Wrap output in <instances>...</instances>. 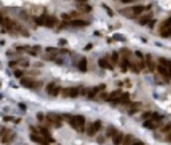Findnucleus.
<instances>
[{
  "mask_svg": "<svg viewBox=\"0 0 171 145\" xmlns=\"http://www.w3.org/2000/svg\"><path fill=\"white\" fill-rule=\"evenodd\" d=\"M70 124L74 129L79 130L80 133H84L86 132V118L82 114H74V116H71Z\"/></svg>",
  "mask_w": 171,
  "mask_h": 145,
  "instance_id": "1",
  "label": "nucleus"
},
{
  "mask_svg": "<svg viewBox=\"0 0 171 145\" xmlns=\"http://www.w3.org/2000/svg\"><path fill=\"white\" fill-rule=\"evenodd\" d=\"M45 123L48 127H55V128H60L63 125V118L56 113H48L45 116Z\"/></svg>",
  "mask_w": 171,
  "mask_h": 145,
  "instance_id": "2",
  "label": "nucleus"
},
{
  "mask_svg": "<svg viewBox=\"0 0 171 145\" xmlns=\"http://www.w3.org/2000/svg\"><path fill=\"white\" fill-rule=\"evenodd\" d=\"M100 127H102V121L100 120H96V121H94V123H91V124L87 125L86 133H87L88 136H95V134L100 130Z\"/></svg>",
  "mask_w": 171,
  "mask_h": 145,
  "instance_id": "3",
  "label": "nucleus"
},
{
  "mask_svg": "<svg viewBox=\"0 0 171 145\" xmlns=\"http://www.w3.org/2000/svg\"><path fill=\"white\" fill-rule=\"evenodd\" d=\"M15 138H16V132H14V130L9 129L7 133L3 136V138H1V144H4V145H11L12 143H14Z\"/></svg>",
  "mask_w": 171,
  "mask_h": 145,
  "instance_id": "4",
  "label": "nucleus"
},
{
  "mask_svg": "<svg viewBox=\"0 0 171 145\" xmlns=\"http://www.w3.org/2000/svg\"><path fill=\"white\" fill-rule=\"evenodd\" d=\"M20 84L25 88H29V89H35V88L39 87V83H36L35 80H32V79H25V77H21Z\"/></svg>",
  "mask_w": 171,
  "mask_h": 145,
  "instance_id": "5",
  "label": "nucleus"
},
{
  "mask_svg": "<svg viewBox=\"0 0 171 145\" xmlns=\"http://www.w3.org/2000/svg\"><path fill=\"white\" fill-rule=\"evenodd\" d=\"M39 134L43 137V138H45L47 141H54V138H52L51 136V133H50V130L47 129V128H44V127H39Z\"/></svg>",
  "mask_w": 171,
  "mask_h": 145,
  "instance_id": "6",
  "label": "nucleus"
},
{
  "mask_svg": "<svg viewBox=\"0 0 171 145\" xmlns=\"http://www.w3.org/2000/svg\"><path fill=\"white\" fill-rule=\"evenodd\" d=\"M56 24H58L56 16H47V19H45V23H44L45 27H47V28H54Z\"/></svg>",
  "mask_w": 171,
  "mask_h": 145,
  "instance_id": "7",
  "label": "nucleus"
},
{
  "mask_svg": "<svg viewBox=\"0 0 171 145\" xmlns=\"http://www.w3.org/2000/svg\"><path fill=\"white\" fill-rule=\"evenodd\" d=\"M31 140L34 141V143H38V144H42V145H48V141L45 140V138H43L40 134L31 133Z\"/></svg>",
  "mask_w": 171,
  "mask_h": 145,
  "instance_id": "8",
  "label": "nucleus"
},
{
  "mask_svg": "<svg viewBox=\"0 0 171 145\" xmlns=\"http://www.w3.org/2000/svg\"><path fill=\"white\" fill-rule=\"evenodd\" d=\"M144 61H146V67H147V69H149L150 72H154L155 67H154L152 56H151V55H146V59H144Z\"/></svg>",
  "mask_w": 171,
  "mask_h": 145,
  "instance_id": "9",
  "label": "nucleus"
},
{
  "mask_svg": "<svg viewBox=\"0 0 171 145\" xmlns=\"http://www.w3.org/2000/svg\"><path fill=\"white\" fill-rule=\"evenodd\" d=\"M104 88H106V87L102 84V85H98V87L92 88V89H90V92H88V98H94L98 95V92H99L100 89H104Z\"/></svg>",
  "mask_w": 171,
  "mask_h": 145,
  "instance_id": "10",
  "label": "nucleus"
},
{
  "mask_svg": "<svg viewBox=\"0 0 171 145\" xmlns=\"http://www.w3.org/2000/svg\"><path fill=\"white\" fill-rule=\"evenodd\" d=\"M156 69H158V72H159V73L162 75L164 79H166L167 83H169V81H170V77H169V72H167V68H166V67H163V65H158Z\"/></svg>",
  "mask_w": 171,
  "mask_h": 145,
  "instance_id": "11",
  "label": "nucleus"
},
{
  "mask_svg": "<svg viewBox=\"0 0 171 145\" xmlns=\"http://www.w3.org/2000/svg\"><path fill=\"white\" fill-rule=\"evenodd\" d=\"M123 137H124V133H122V132H118V133L112 137V143H114V145H122Z\"/></svg>",
  "mask_w": 171,
  "mask_h": 145,
  "instance_id": "12",
  "label": "nucleus"
},
{
  "mask_svg": "<svg viewBox=\"0 0 171 145\" xmlns=\"http://www.w3.org/2000/svg\"><path fill=\"white\" fill-rule=\"evenodd\" d=\"M70 24H71V25H74V27H87V25H88V21L78 19V20H71V21H70Z\"/></svg>",
  "mask_w": 171,
  "mask_h": 145,
  "instance_id": "13",
  "label": "nucleus"
},
{
  "mask_svg": "<svg viewBox=\"0 0 171 145\" xmlns=\"http://www.w3.org/2000/svg\"><path fill=\"white\" fill-rule=\"evenodd\" d=\"M98 64H99V67H100V68H103V69H110V71H112V67H111V65L108 64L107 59H99Z\"/></svg>",
  "mask_w": 171,
  "mask_h": 145,
  "instance_id": "14",
  "label": "nucleus"
},
{
  "mask_svg": "<svg viewBox=\"0 0 171 145\" xmlns=\"http://www.w3.org/2000/svg\"><path fill=\"white\" fill-rule=\"evenodd\" d=\"M116 133H118L116 128L112 127V125H108L107 129H106V136H107V137H114Z\"/></svg>",
  "mask_w": 171,
  "mask_h": 145,
  "instance_id": "15",
  "label": "nucleus"
},
{
  "mask_svg": "<svg viewBox=\"0 0 171 145\" xmlns=\"http://www.w3.org/2000/svg\"><path fill=\"white\" fill-rule=\"evenodd\" d=\"M119 65H120V71L126 72L128 69V59L127 57H122V60L119 61Z\"/></svg>",
  "mask_w": 171,
  "mask_h": 145,
  "instance_id": "16",
  "label": "nucleus"
},
{
  "mask_svg": "<svg viewBox=\"0 0 171 145\" xmlns=\"http://www.w3.org/2000/svg\"><path fill=\"white\" fill-rule=\"evenodd\" d=\"M169 28H171V17H169L167 20H164L162 23V25H160V33L164 32L166 29H169Z\"/></svg>",
  "mask_w": 171,
  "mask_h": 145,
  "instance_id": "17",
  "label": "nucleus"
},
{
  "mask_svg": "<svg viewBox=\"0 0 171 145\" xmlns=\"http://www.w3.org/2000/svg\"><path fill=\"white\" fill-rule=\"evenodd\" d=\"M131 11H132L134 16L140 15V14H142V12L144 11V5H134V7L131 8Z\"/></svg>",
  "mask_w": 171,
  "mask_h": 145,
  "instance_id": "18",
  "label": "nucleus"
},
{
  "mask_svg": "<svg viewBox=\"0 0 171 145\" xmlns=\"http://www.w3.org/2000/svg\"><path fill=\"white\" fill-rule=\"evenodd\" d=\"M79 69L82 72H87V59L86 57L80 59V61H79Z\"/></svg>",
  "mask_w": 171,
  "mask_h": 145,
  "instance_id": "19",
  "label": "nucleus"
},
{
  "mask_svg": "<svg viewBox=\"0 0 171 145\" xmlns=\"http://www.w3.org/2000/svg\"><path fill=\"white\" fill-rule=\"evenodd\" d=\"M134 137H132V134H126V136L123 137V141H122V145H131L134 143Z\"/></svg>",
  "mask_w": 171,
  "mask_h": 145,
  "instance_id": "20",
  "label": "nucleus"
},
{
  "mask_svg": "<svg viewBox=\"0 0 171 145\" xmlns=\"http://www.w3.org/2000/svg\"><path fill=\"white\" fill-rule=\"evenodd\" d=\"M45 19H47V15H42V16H39V17H36L35 21H36V24H38V25H44Z\"/></svg>",
  "mask_w": 171,
  "mask_h": 145,
  "instance_id": "21",
  "label": "nucleus"
},
{
  "mask_svg": "<svg viewBox=\"0 0 171 145\" xmlns=\"http://www.w3.org/2000/svg\"><path fill=\"white\" fill-rule=\"evenodd\" d=\"M80 93V88H70V97H78Z\"/></svg>",
  "mask_w": 171,
  "mask_h": 145,
  "instance_id": "22",
  "label": "nucleus"
},
{
  "mask_svg": "<svg viewBox=\"0 0 171 145\" xmlns=\"http://www.w3.org/2000/svg\"><path fill=\"white\" fill-rule=\"evenodd\" d=\"M159 124H152V121H144L143 123V127L144 128H149V129H154V128H156Z\"/></svg>",
  "mask_w": 171,
  "mask_h": 145,
  "instance_id": "23",
  "label": "nucleus"
},
{
  "mask_svg": "<svg viewBox=\"0 0 171 145\" xmlns=\"http://www.w3.org/2000/svg\"><path fill=\"white\" fill-rule=\"evenodd\" d=\"M128 67L131 68V71H132V72H135V73H139V72H140L139 67H138L135 63H130V61H128Z\"/></svg>",
  "mask_w": 171,
  "mask_h": 145,
  "instance_id": "24",
  "label": "nucleus"
},
{
  "mask_svg": "<svg viewBox=\"0 0 171 145\" xmlns=\"http://www.w3.org/2000/svg\"><path fill=\"white\" fill-rule=\"evenodd\" d=\"M78 8L80 9V11H83V12H90L91 9H92V8H91V5H87V4H79Z\"/></svg>",
  "mask_w": 171,
  "mask_h": 145,
  "instance_id": "25",
  "label": "nucleus"
},
{
  "mask_svg": "<svg viewBox=\"0 0 171 145\" xmlns=\"http://www.w3.org/2000/svg\"><path fill=\"white\" fill-rule=\"evenodd\" d=\"M56 87V83H55V81H52V83H50L47 85V87H45V91H47V93H52V91H54V88Z\"/></svg>",
  "mask_w": 171,
  "mask_h": 145,
  "instance_id": "26",
  "label": "nucleus"
},
{
  "mask_svg": "<svg viewBox=\"0 0 171 145\" xmlns=\"http://www.w3.org/2000/svg\"><path fill=\"white\" fill-rule=\"evenodd\" d=\"M171 130V123H167V125H164V127L162 128V129H160V132H162V133H169V132Z\"/></svg>",
  "mask_w": 171,
  "mask_h": 145,
  "instance_id": "27",
  "label": "nucleus"
},
{
  "mask_svg": "<svg viewBox=\"0 0 171 145\" xmlns=\"http://www.w3.org/2000/svg\"><path fill=\"white\" fill-rule=\"evenodd\" d=\"M150 19H151V15H147V16H144V17L143 19H140V24H142V25H144V24H149V23H150Z\"/></svg>",
  "mask_w": 171,
  "mask_h": 145,
  "instance_id": "28",
  "label": "nucleus"
},
{
  "mask_svg": "<svg viewBox=\"0 0 171 145\" xmlns=\"http://www.w3.org/2000/svg\"><path fill=\"white\" fill-rule=\"evenodd\" d=\"M60 93H62V88H60V87H55L51 95H52V96H59Z\"/></svg>",
  "mask_w": 171,
  "mask_h": 145,
  "instance_id": "29",
  "label": "nucleus"
},
{
  "mask_svg": "<svg viewBox=\"0 0 171 145\" xmlns=\"http://www.w3.org/2000/svg\"><path fill=\"white\" fill-rule=\"evenodd\" d=\"M8 130H9V129H8V128H5V127H1V128H0V141H1L3 136H4V134L7 133Z\"/></svg>",
  "mask_w": 171,
  "mask_h": 145,
  "instance_id": "30",
  "label": "nucleus"
},
{
  "mask_svg": "<svg viewBox=\"0 0 171 145\" xmlns=\"http://www.w3.org/2000/svg\"><path fill=\"white\" fill-rule=\"evenodd\" d=\"M62 96H63V97H70V88L62 89Z\"/></svg>",
  "mask_w": 171,
  "mask_h": 145,
  "instance_id": "31",
  "label": "nucleus"
},
{
  "mask_svg": "<svg viewBox=\"0 0 171 145\" xmlns=\"http://www.w3.org/2000/svg\"><path fill=\"white\" fill-rule=\"evenodd\" d=\"M166 68H167V72H169V77H170V80H171V61L167 60V65H166Z\"/></svg>",
  "mask_w": 171,
  "mask_h": 145,
  "instance_id": "32",
  "label": "nucleus"
},
{
  "mask_svg": "<svg viewBox=\"0 0 171 145\" xmlns=\"http://www.w3.org/2000/svg\"><path fill=\"white\" fill-rule=\"evenodd\" d=\"M102 5H103V8H104V9H106V11L108 12V15H110V16H114V12H112V11H111V9H110V8H108V7H107V5H106V4H102Z\"/></svg>",
  "mask_w": 171,
  "mask_h": 145,
  "instance_id": "33",
  "label": "nucleus"
},
{
  "mask_svg": "<svg viewBox=\"0 0 171 145\" xmlns=\"http://www.w3.org/2000/svg\"><path fill=\"white\" fill-rule=\"evenodd\" d=\"M112 61H114V63H118V61H119V56H118L116 52H114V53H112Z\"/></svg>",
  "mask_w": 171,
  "mask_h": 145,
  "instance_id": "34",
  "label": "nucleus"
},
{
  "mask_svg": "<svg viewBox=\"0 0 171 145\" xmlns=\"http://www.w3.org/2000/svg\"><path fill=\"white\" fill-rule=\"evenodd\" d=\"M45 51H47V52H51V53H55V52H56L58 49H56V48H54V47H47V48H45Z\"/></svg>",
  "mask_w": 171,
  "mask_h": 145,
  "instance_id": "35",
  "label": "nucleus"
},
{
  "mask_svg": "<svg viewBox=\"0 0 171 145\" xmlns=\"http://www.w3.org/2000/svg\"><path fill=\"white\" fill-rule=\"evenodd\" d=\"M15 76L16 77H21L23 76V72L21 71H15Z\"/></svg>",
  "mask_w": 171,
  "mask_h": 145,
  "instance_id": "36",
  "label": "nucleus"
},
{
  "mask_svg": "<svg viewBox=\"0 0 171 145\" xmlns=\"http://www.w3.org/2000/svg\"><path fill=\"white\" fill-rule=\"evenodd\" d=\"M4 20H5V17L0 14V24H1V25H4Z\"/></svg>",
  "mask_w": 171,
  "mask_h": 145,
  "instance_id": "37",
  "label": "nucleus"
},
{
  "mask_svg": "<svg viewBox=\"0 0 171 145\" xmlns=\"http://www.w3.org/2000/svg\"><path fill=\"white\" fill-rule=\"evenodd\" d=\"M151 114H152V113H150V112H146V113H143V118H149V117H151Z\"/></svg>",
  "mask_w": 171,
  "mask_h": 145,
  "instance_id": "38",
  "label": "nucleus"
},
{
  "mask_svg": "<svg viewBox=\"0 0 171 145\" xmlns=\"http://www.w3.org/2000/svg\"><path fill=\"white\" fill-rule=\"evenodd\" d=\"M70 17H71V16L67 15V14H63V15H62V19H64V20H68Z\"/></svg>",
  "mask_w": 171,
  "mask_h": 145,
  "instance_id": "39",
  "label": "nucleus"
},
{
  "mask_svg": "<svg viewBox=\"0 0 171 145\" xmlns=\"http://www.w3.org/2000/svg\"><path fill=\"white\" fill-rule=\"evenodd\" d=\"M166 140H167V141H170V143H171V130L169 132V133H167V136H166Z\"/></svg>",
  "mask_w": 171,
  "mask_h": 145,
  "instance_id": "40",
  "label": "nucleus"
},
{
  "mask_svg": "<svg viewBox=\"0 0 171 145\" xmlns=\"http://www.w3.org/2000/svg\"><path fill=\"white\" fill-rule=\"evenodd\" d=\"M20 32H21V33L24 35V36H28V35H29V33H28V31H25V29H23V28L20 29Z\"/></svg>",
  "mask_w": 171,
  "mask_h": 145,
  "instance_id": "41",
  "label": "nucleus"
},
{
  "mask_svg": "<svg viewBox=\"0 0 171 145\" xmlns=\"http://www.w3.org/2000/svg\"><path fill=\"white\" fill-rule=\"evenodd\" d=\"M131 145H144V143H142V141H135V143H132Z\"/></svg>",
  "mask_w": 171,
  "mask_h": 145,
  "instance_id": "42",
  "label": "nucleus"
},
{
  "mask_svg": "<svg viewBox=\"0 0 171 145\" xmlns=\"http://www.w3.org/2000/svg\"><path fill=\"white\" fill-rule=\"evenodd\" d=\"M91 48H92V44H88V45H86V48H84V49H86V51H90Z\"/></svg>",
  "mask_w": 171,
  "mask_h": 145,
  "instance_id": "43",
  "label": "nucleus"
},
{
  "mask_svg": "<svg viewBox=\"0 0 171 145\" xmlns=\"http://www.w3.org/2000/svg\"><path fill=\"white\" fill-rule=\"evenodd\" d=\"M21 65H23V67H28L29 63H28V61H21Z\"/></svg>",
  "mask_w": 171,
  "mask_h": 145,
  "instance_id": "44",
  "label": "nucleus"
},
{
  "mask_svg": "<svg viewBox=\"0 0 171 145\" xmlns=\"http://www.w3.org/2000/svg\"><path fill=\"white\" fill-rule=\"evenodd\" d=\"M154 24H155V20H150V23H149V27L151 28V27H152Z\"/></svg>",
  "mask_w": 171,
  "mask_h": 145,
  "instance_id": "45",
  "label": "nucleus"
},
{
  "mask_svg": "<svg viewBox=\"0 0 171 145\" xmlns=\"http://www.w3.org/2000/svg\"><path fill=\"white\" fill-rule=\"evenodd\" d=\"M12 120H15L14 117H4V121H12Z\"/></svg>",
  "mask_w": 171,
  "mask_h": 145,
  "instance_id": "46",
  "label": "nucleus"
},
{
  "mask_svg": "<svg viewBox=\"0 0 171 145\" xmlns=\"http://www.w3.org/2000/svg\"><path fill=\"white\" fill-rule=\"evenodd\" d=\"M16 64H18V61H11L9 63V67H15Z\"/></svg>",
  "mask_w": 171,
  "mask_h": 145,
  "instance_id": "47",
  "label": "nucleus"
},
{
  "mask_svg": "<svg viewBox=\"0 0 171 145\" xmlns=\"http://www.w3.org/2000/svg\"><path fill=\"white\" fill-rule=\"evenodd\" d=\"M120 1H122V3H132L134 0H120Z\"/></svg>",
  "mask_w": 171,
  "mask_h": 145,
  "instance_id": "48",
  "label": "nucleus"
},
{
  "mask_svg": "<svg viewBox=\"0 0 171 145\" xmlns=\"http://www.w3.org/2000/svg\"><path fill=\"white\" fill-rule=\"evenodd\" d=\"M38 118H39V120H40V121H43V114H40V113H39V114H38Z\"/></svg>",
  "mask_w": 171,
  "mask_h": 145,
  "instance_id": "49",
  "label": "nucleus"
},
{
  "mask_svg": "<svg viewBox=\"0 0 171 145\" xmlns=\"http://www.w3.org/2000/svg\"><path fill=\"white\" fill-rule=\"evenodd\" d=\"M59 43H60L62 45H64V44H65V43H67V41H65V40H60V41H59Z\"/></svg>",
  "mask_w": 171,
  "mask_h": 145,
  "instance_id": "50",
  "label": "nucleus"
},
{
  "mask_svg": "<svg viewBox=\"0 0 171 145\" xmlns=\"http://www.w3.org/2000/svg\"><path fill=\"white\" fill-rule=\"evenodd\" d=\"M76 1H80V3H84V1H87V0H76Z\"/></svg>",
  "mask_w": 171,
  "mask_h": 145,
  "instance_id": "51",
  "label": "nucleus"
}]
</instances>
